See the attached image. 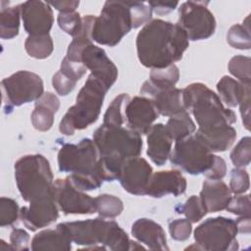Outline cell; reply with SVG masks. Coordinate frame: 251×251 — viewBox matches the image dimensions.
<instances>
[{
	"label": "cell",
	"instance_id": "cell-1",
	"mask_svg": "<svg viewBox=\"0 0 251 251\" xmlns=\"http://www.w3.org/2000/svg\"><path fill=\"white\" fill-rule=\"evenodd\" d=\"M188 40L185 31L177 24L152 20L137 34L138 60L146 68H167L181 59L188 47Z\"/></svg>",
	"mask_w": 251,
	"mask_h": 251
},
{
	"label": "cell",
	"instance_id": "cell-2",
	"mask_svg": "<svg viewBox=\"0 0 251 251\" xmlns=\"http://www.w3.org/2000/svg\"><path fill=\"white\" fill-rule=\"evenodd\" d=\"M93 141L99 152V169L104 181L118 179L124 162L139 156L143 145L139 133L103 124L94 131Z\"/></svg>",
	"mask_w": 251,
	"mask_h": 251
},
{
	"label": "cell",
	"instance_id": "cell-3",
	"mask_svg": "<svg viewBox=\"0 0 251 251\" xmlns=\"http://www.w3.org/2000/svg\"><path fill=\"white\" fill-rule=\"evenodd\" d=\"M58 167L63 173H70L69 181L82 191L97 189L104 181L100 175L98 149L89 138L76 144H64L58 152Z\"/></svg>",
	"mask_w": 251,
	"mask_h": 251
},
{
	"label": "cell",
	"instance_id": "cell-4",
	"mask_svg": "<svg viewBox=\"0 0 251 251\" xmlns=\"http://www.w3.org/2000/svg\"><path fill=\"white\" fill-rule=\"evenodd\" d=\"M182 100L186 112H190L196 120L197 131H209L236 122L234 112L226 108L220 97L201 82L183 88Z\"/></svg>",
	"mask_w": 251,
	"mask_h": 251
},
{
	"label": "cell",
	"instance_id": "cell-5",
	"mask_svg": "<svg viewBox=\"0 0 251 251\" xmlns=\"http://www.w3.org/2000/svg\"><path fill=\"white\" fill-rule=\"evenodd\" d=\"M65 224L73 242L85 246V249H92L97 245L113 251L131 249L132 240L115 221H107L101 217Z\"/></svg>",
	"mask_w": 251,
	"mask_h": 251
},
{
	"label": "cell",
	"instance_id": "cell-6",
	"mask_svg": "<svg viewBox=\"0 0 251 251\" xmlns=\"http://www.w3.org/2000/svg\"><path fill=\"white\" fill-rule=\"evenodd\" d=\"M108 90L102 81L90 74L76 96L75 104L69 108L60 122L61 133L73 135L75 130L84 129L95 123Z\"/></svg>",
	"mask_w": 251,
	"mask_h": 251
},
{
	"label": "cell",
	"instance_id": "cell-7",
	"mask_svg": "<svg viewBox=\"0 0 251 251\" xmlns=\"http://www.w3.org/2000/svg\"><path fill=\"white\" fill-rule=\"evenodd\" d=\"M15 178L21 196L26 202L54 195L52 170L48 160L40 154L21 157L15 163Z\"/></svg>",
	"mask_w": 251,
	"mask_h": 251
},
{
	"label": "cell",
	"instance_id": "cell-8",
	"mask_svg": "<svg viewBox=\"0 0 251 251\" xmlns=\"http://www.w3.org/2000/svg\"><path fill=\"white\" fill-rule=\"evenodd\" d=\"M132 28L128 1H106L101 13L95 18L91 39L101 45L113 47Z\"/></svg>",
	"mask_w": 251,
	"mask_h": 251
},
{
	"label": "cell",
	"instance_id": "cell-9",
	"mask_svg": "<svg viewBox=\"0 0 251 251\" xmlns=\"http://www.w3.org/2000/svg\"><path fill=\"white\" fill-rule=\"evenodd\" d=\"M237 227L230 218H209L194 230L195 244L200 250L234 251L238 249Z\"/></svg>",
	"mask_w": 251,
	"mask_h": 251
},
{
	"label": "cell",
	"instance_id": "cell-10",
	"mask_svg": "<svg viewBox=\"0 0 251 251\" xmlns=\"http://www.w3.org/2000/svg\"><path fill=\"white\" fill-rule=\"evenodd\" d=\"M214 158L215 155L196 134L176 141L170 155L173 166L194 176L204 175L212 167Z\"/></svg>",
	"mask_w": 251,
	"mask_h": 251
},
{
	"label": "cell",
	"instance_id": "cell-11",
	"mask_svg": "<svg viewBox=\"0 0 251 251\" xmlns=\"http://www.w3.org/2000/svg\"><path fill=\"white\" fill-rule=\"evenodd\" d=\"M5 109L10 113L21 106L39 99L44 93L41 77L29 71H19L1 81Z\"/></svg>",
	"mask_w": 251,
	"mask_h": 251
},
{
	"label": "cell",
	"instance_id": "cell-12",
	"mask_svg": "<svg viewBox=\"0 0 251 251\" xmlns=\"http://www.w3.org/2000/svg\"><path fill=\"white\" fill-rule=\"evenodd\" d=\"M208 2L187 1L178 8L176 23L190 40H202L212 36L216 29L214 15L207 8Z\"/></svg>",
	"mask_w": 251,
	"mask_h": 251
},
{
	"label": "cell",
	"instance_id": "cell-13",
	"mask_svg": "<svg viewBox=\"0 0 251 251\" xmlns=\"http://www.w3.org/2000/svg\"><path fill=\"white\" fill-rule=\"evenodd\" d=\"M54 195L57 205L65 215L96 213L95 199L75 187L67 177L54 181Z\"/></svg>",
	"mask_w": 251,
	"mask_h": 251
},
{
	"label": "cell",
	"instance_id": "cell-14",
	"mask_svg": "<svg viewBox=\"0 0 251 251\" xmlns=\"http://www.w3.org/2000/svg\"><path fill=\"white\" fill-rule=\"evenodd\" d=\"M153 175L149 163L139 156L126 160L121 168L119 180L123 188L133 195H146V190Z\"/></svg>",
	"mask_w": 251,
	"mask_h": 251
},
{
	"label": "cell",
	"instance_id": "cell-15",
	"mask_svg": "<svg viewBox=\"0 0 251 251\" xmlns=\"http://www.w3.org/2000/svg\"><path fill=\"white\" fill-rule=\"evenodd\" d=\"M158 110L149 97L135 96L126 103L125 121L127 128L142 134H147L153 123L158 119Z\"/></svg>",
	"mask_w": 251,
	"mask_h": 251
},
{
	"label": "cell",
	"instance_id": "cell-16",
	"mask_svg": "<svg viewBox=\"0 0 251 251\" xmlns=\"http://www.w3.org/2000/svg\"><path fill=\"white\" fill-rule=\"evenodd\" d=\"M79 61L91 72V75L102 81L110 89L118 78V69L108 58L106 52L90 43L80 53Z\"/></svg>",
	"mask_w": 251,
	"mask_h": 251
},
{
	"label": "cell",
	"instance_id": "cell-17",
	"mask_svg": "<svg viewBox=\"0 0 251 251\" xmlns=\"http://www.w3.org/2000/svg\"><path fill=\"white\" fill-rule=\"evenodd\" d=\"M59 217L55 195H50L20 209V219L24 226L31 231L45 227L54 223Z\"/></svg>",
	"mask_w": 251,
	"mask_h": 251
},
{
	"label": "cell",
	"instance_id": "cell-18",
	"mask_svg": "<svg viewBox=\"0 0 251 251\" xmlns=\"http://www.w3.org/2000/svg\"><path fill=\"white\" fill-rule=\"evenodd\" d=\"M24 27L29 35L48 34L54 22L53 11L47 2L30 0L21 4Z\"/></svg>",
	"mask_w": 251,
	"mask_h": 251
},
{
	"label": "cell",
	"instance_id": "cell-19",
	"mask_svg": "<svg viewBox=\"0 0 251 251\" xmlns=\"http://www.w3.org/2000/svg\"><path fill=\"white\" fill-rule=\"evenodd\" d=\"M140 94L152 99L159 115L172 117L186 111L182 100V89L176 87L159 89L154 87L149 80H146L140 88Z\"/></svg>",
	"mask_w": 251,
	"mask_h": 251
},
{
	"label": "cell",
	"instance_id": "cell-20",
	"mask_svg": "<svg viewBox=\"0 0 251 251\" xmlns=\"http://www.w3.org/2000/svg\"><path fill=\"white\" fill-rule=\"evenodd\" d=\"M186 185V178L179 171H160L152 175L146 195L154 198H161L168 194L178 196L185 192Z\"/></svg>",
	"mask_w": 251,
	"mask_h": 251
},
{
	"label": "cell",
	"instance_id": "cell-21",
	"mask_svg": "<svg viewBox=\"0 0 251 251\" xmlns=\"http://www.w3.org/2000/svg\"><path fill=\"white\" fill-rule=\"evenodd\" d=\"M131 234L149 249L169 250L165 230L153 220L146 218L136 220L131 226Z\"/></svg>",
	"mask_w": 251,
	"mask_h": 251
},
{
	"label": "cell",
	"instance_id": "cell-22",
	"mask_svg": "<svg viewBox=\"0 0 251 251\" xmlns=\"http://www.w3.org/2000/svg\"><path fill=\"white\" fill-rule=\"evenodd\" d=\"M72 237L65 223L57 225L54 229H44L36 233L31 239V250H59L72 249Z\"/></svg>",
	"mask_w": 251,
	"mask_h": 251
},
{
	"label": "cell",
	"instance_id": "cell-23",
	"mask_svg": "<svg viewBox=\"0 0 251 251\" xmlns=\"http://www.w3.org/2000/svg\"><path fill=\"white\" fill-rule=\"evenodd\" d=\"M147 155L157 166H163L170 158L173 139L169 136L165 125H153L147 132Z\"/></svg>",
	"mask_w": 251,
	"mask_h": 251
},
{
	"label": "cell",
	"instance_id": "cell-24",
	"mask_svg": "<svg viewBox=\"0 0 251 251\" xmlns=\"http://www.w3.org/2000/svg\"><path fill=\"white\" fill-rule=\"evenodd\" d=\"M199 197L207 213H215L226 210L231 198V191L221 179H208L203 182Z\"/></svg>",
	"mask_w": 251,
	"mask_h": 251
},
{
	"label": "cell",
	"instance_id": "cell-25",
	"mask_svg": "<svg viewBox=\"0 0 251 251\" xmlns=\"http://www.w3.org/2000/svg\"><path fill=\"white\" fill-rule=\"evenodd\" d=\"M60 100L52 92H45L35 101L31 113V124L39 131L49 130L54 123V115L59 110Z\"/></svg>",
	"mask_w": 251,
	"mask_h": 251
},
{
	"label": "cell",
	"instance_id": "cell-26",
	"mask_svg": "<svg viewBox=\"0 0 251 251\" xmlns=\"http://www.w3.org/2000/svg\"><path fill=\"white\" fill-rule=\"evenodd\" d=\"M195 134L212 153L227 150L236 138V130L231 126L218 127L209 131H196Z\"/></svg>",
	"mask_w": 251,
	"mask_h": 251
},
{
	"label": "cell",
	"instance_id": "cell-27",
	"mask_svg": "<svg viewBox=\"0 0 251 251\" xmlns=\"http://www.w3.org/2000/svg\"><path fill=\"white\" fill-rule=\"evenodd\" d=\"M217 90L223 101L227 107L238 106L241 100L250 94V85L244 84L234 78L224 75L217 83Z\"/></svg>",
	"mask_w": 251,
	"mask_h": 251
},
{
	"label": "cell",
	"instance_id": "cell-28",
	"mask_svg": "<svg viewBox=\"0 0 251 251\" xmlns=\"http://www.w3.org/2000/svg\"><path fill=\"white\" fill-rule=\"evenodd\" d=\"M165 128L173 141H177L191 135L195 131L196 126L188 112L185 111L170 117Z\"/></svg>",
	"mask_w": 251,
	"mask_h": 251
},
{
	"label": "cell",
	"instance_id": "cell-29",
	"mask_svg": "<svg viewBox=\"0 0 251 251\" xmlns=\"http://www.w3.org/2000/svg\"><path fill=\"white\" fill-rule=\"evenodd\" d=\"M22 17L21 4L12 7H2L0 12V37L12 39L19 34L20 18Z\"/></svg>",
	"mask_w": 251,
	"mask_h": 251
},
{
	"label": "cell",
	"instance_id": "cell-30",
	"mask_svg": "<svg viewBox=\"0 0 251 251\" xmlns=\"http://www.w3.org/2000/svg\"><path fill=\"white\" fill-rule=\"evenodd\" d=\"M25 49L32 58L46 59L53 52V40L49 33L28 35L25 41Z\"/></svg>",
	"mask_w": 251,
	"mask_h": 251
},
{
	"label": "cell",
	"instance_id": "cell-31",
	"mask_svg": "<svg viewBox=\"0 0 251 251\" xmlns=\"http://www.w3.org/2000/svg\"><path fill=\"white\" fill-rule=\"evenodd\" d=\"M129 99L130 97L126 93H121L115 97L104 114L103 125L109 126H123L126 122L125 108Z\"/></svg>",
	"mask_w": 251,
	"mask_h": 251
},
{
	"label": "cell",
	"instance_id": "cell-32",
	"mask_svg": "<svg viewBox=\"0 0 251 251\" xmlns=\"http://www.w3.org/2000/svg\"><path fill=\"white\" fill-rule=\"evenodd\" d=\"M179 78L178 68L173 64L163 69H152L150 78L148 79L151 84L159 89L175 87Z\"/></svg>",
	"mask_w": 251,
	"mask_h": 251
},
{
	"label": "cell",
	"instance_id": "cell-33",
	"mask_svg": "<svg viewBox=\"0 0 251 251\" xmlns=\"http://www.w3.org/2000/svg\"><path fill=\"white\" fill-rule=\"evenodd\" d=\"M95 199L96 212L105 219H114L120 216L124 210L123 201L111 194H100Z\"/></svg>",
	"mask_w": 251,
	"mask_h": 251
},
{
	"label": "cell",
	"instance_id": "cell-34",
	"mask_svg": "<svg viewBox=\"0 0 251 251\" xmlns=\"http://www.w3.org/2000/svg\"><path fill=\"white\" fill-rule=\"evenodd\" d=\"M228 44L236 49L248 50L251 47L249 16L245 19L242 25H232L226 35Z\"/></svg>",
	"mask_w": 251,
	"mask_h": 251
},
{
	"label": "cell",
	"instance_id": "cell-35",
	"mask_svg": "<svg viewBox=\"0 0 251 251\" xmlns=\"http://www.w3.org/2000/svg\"><path fill=\"white\" fill-rule=\"evenodd\" d=\"M250 63L251 60L247 56L237 55L230 59L228 63L229 73L239 79L240 82L244 84H251V75H250Z\"/></svg>",
	"mask_w": 251,
	"mask_h": 251
},
{
	"label": "cell",
	"instance_id": "cell-36",
	"mask_svg": "<svg viewBox=\"0 0 251 251\" xmlns=\"http://www.w3.org/2000/svg\"><path fill=\"white\" fill-rule=\"evenodd\" d=\"M57 22L60 28L73 37L76 36L82 27V18L75 11L59 13Z\"/></svg>",
	"mask_w": 251,
	"mask_h": 251
},
{
	"label": "cell",
	"instance_id": "cell-37",
	"mask_svg": "<svg viewBox=\"0 0 251 251\" xmlns=\"http://www.w3.org/2000/svg\"><path fill=\"white\" fill-rule=\"evenodd\" d=\"M230 160L236 168L246 167L251 160V138L245 136L239 140L230 152Z\"/></svg>",
	"mask_w": 251,
	"mask_h": 251
},
{
	"label": "cell",
	"instance_id": "cell-38",
	"mask_svg": "<svg viewBox=\"0 0 251 251\" xmlns=\"http://www.w3.org/2000/svg\"><path fill=\"white\" fill-rule=\"evenodd\" d=\"M20 217V209L18 203L8 197L0 198V226L2 227L11 226L17 222Z\"/></svg>",
	"mask_w": 251,
	"mask_h": 251
},
{
	"label": "cell",
	"instance_id": "cell-39",
	"mask_svg": "<svg viewBox=\"0 0 251 251\" xmlns=\"http://www.w3.org/2000/svg\"><path fill=\"white\" fill-rule=\"evenodd\" d=\"M132 19V28H137L149 23L152 17V8L148 2L128 1Z\"/></svg>",
	"mask_w": 251,
	"mask_h": 251
},
{
	"label": "cell",
	"instance_id": "cell-40",
	"mask_svg": "<svg viewBox=\"0 0 251 251\" xmlns=\"http://www.w3.org/2000/svg\"><path fill=\"white\" fill-rule=\"evenodd\" d=\"M179 213L184 214V216L190 223H197L207 214V211L200 197L192 195L185 201L184 205L181 208V212Z\"/></svg>",
	"mask_w": 251,
	"mask_h": 251
},
{
	"label": "cell",
	"instance_id": "cell-41",
	"mask_svg": "<svg viewBox=\"0 0 251 251\" xmlns=\"http://www.w3.org/2000/svg\"><path fill=\"white\" fill-rule=\"evenodd\" d=\"M250 186L248 173L240 168L233 169L230 174L229 189L231 193L242 194L248 191Z\"/></svg>",
	"mask_w": 251,
	"mask_h": 251
},
{
	"label": "cell",
	"instance_id": "cell-42",
	"mask_svg": "<svg viewBox=\"0 0 251 251\" xmlns=\"http://www.w3.org/2000/svg\"><path fill=\"white\" fill-rule=\"evenodd\" d=\"M226 210L240 217H250V196L248 194H235L231 196Z\"/></svg>",
	"mask_w": 251,
	"mask_h": 251
},
{
	"label": "cell",
	"instance_id": "cell-43",
	"mask_svg": "<svg viewBox=\"0 0 251 251\" xmlns=\"http://www.w3.org/2000/svg\"><path fill=\"white\" fill-rule=\"evenodd\" d=\"M59 71H61L72 80L77 82L85 75L87 69L80 61H74L66 56L61 63V68Z\"/></svg>",
	"mask_w": 251,
	"mask_h": 251
},
{
	"label": "cell",
	"instance_id": "cell-44",
	"mask_svg": "<svg viewBox=\"0 0 251 251\" xmlns=\"http://www.w3.org/2000/svg\"><path fill=\"white\" fill-rule=\"evenodd\" d=\"M169 231L173 239L184 241L189 238L192 226L187 219H176L169 224Z\"/></svg>",
	"mask_w": 251,
	"mask_h": 251
},
{
	"label": "cell",
	"instance_id": "cell-45",
	"mask_svg": "<svg viewBox=\"0 0 251 251\" xmlns=\"http://www.w3.org/2000/svg\"><path fill=\"white\" fill-rule=\"evenodd\" d=\"M52 85L59 95L67 96L75 89L76 82L69 78L61 71H58L52 77Z\"/></svg>",
	"mask_w": 251,
	"mask_h": 251
},
{
	"label": "cell",
	"instance_id": "cell-46",
	"mask_svg": "<svg viewBox=\"0 0 251 251\" xmlns=\"http://www.w3.org/2000/svg\"><path fill=\"white\" fill-rule=\"evenodd\" d=\"M10 244L14 250L22 251L30 249L29 234L22 228H14L10 234Z\"/></svg>",
	"mask_w": 251,
	"mask_h": 251
},
{
	"label": "cell",
	"instance_id": "cell-47",
	"mask_svg": "<svg viewBox=\"0 0 251 251\" xmlns=\"http://www.w3.org/2000/svg\"><path fill=\"white\" fill-rule=\"evenodd\" d=\"M226 174V161L220 157L215 155L214 163L212 167L204 174V176L209 179H222Z\"/></svg>",
	"mask_w": 251,
	"mask_h": 251
},
{
	"label": "cell",
	"instance_id": "cell-48",
	"mask_svg": "<svg viewBox=\"0 0 251 251\" xmlns=\"http://www.w3.org/2000/svg\"><path fill=\"white\" fill-rule=\"evenodd\" d=\"M149 5L152 8V11H154L157 15L163 16L166 14H169L170 12L174 11L176 7L178 5V2H164V1H150L148 2Z\"/></svg>",
	"mask_w": 251,
	"mask_h": 251
},
{
	"label": "cell",
	"instance_id": "cell-49",
	"mask_svg": "<svg viewBox=\"0 0 251 251\" xmlns=\"http://www.w3.org/2000/svg\"><path fill=\"white\" fill-rule=\"evenodd\" d=\"M243 126L246 129H250V94L246 95L238 104Z\"/></svg>",
	"mask_w": 251,
	"mask_h": 251
},
{
	"label": "cell",
	"instance_id": "cell-50",
	"mask_svg": "<svg viewBox=\"0 0 251 251\" xmlns=\"http://www.w3.org/2000/svg\"><path fill=\"white\" fill-rule=\"evenodd\" d=\"M50 6L61 12H74L79 5V1H50Z\"/></svg>",
	"mask_w": 251,
	"mask_h": 251
},
{
	"label": "cell",
	"instance_id": "cell-51",
	"mask_svg": "<svg viewBox=\"0 0 251 251\" xmlns=\"http://www.w3.org/2000/svg\"><path fill=\"white\" fill-rule=\"evenodd\" d=\"M237 231L240 233H250L251 225H250V217H240L235 221Z\"/></svg>",
	"mask_w": 251,
	"mask_h": 251
}]
</instances>
